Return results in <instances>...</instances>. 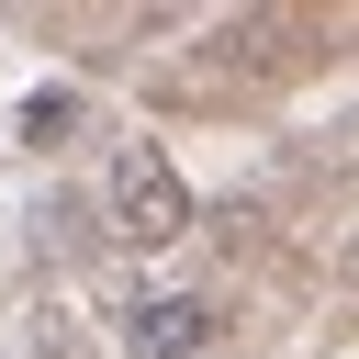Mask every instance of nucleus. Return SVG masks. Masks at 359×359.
Returning a JSON list of instances; mask_svg holds the SVG:
<instances>
[{
	"instance_id": "3",
	"label": "nucleus",
	"mask_w": 359,
	"mask_h": 359,
	"mask_svg": "<svg viewBox=\"0 0 359 359\" xmlns=\"http://www.w3.org/2000/svg\"><path fill=\"white\" fill-rule=\"evenodd\" d=\"M79 112H90V101H79L67 79H45V90H22V112H11V123H22V146H67V135H79Z\"/></svg>"
},
{
	"instance_id": "4",
	"label": "nucleus",
	"mask_w": 359,
	"mask_h": 359,
	"mask_svg": "<svg viewBox=\"0 0 359 359\" xmlns=\"http://www.w3.org/2000/svg\"><path fill=\"white\" fill-rule=\"evenodd\" d=\"M34 348H45V359H90V337H79L67 303H34Z\"/></svg>"
},
{
	"instance_id": "1",
	"label": "nucleus",
	"mask_w": 359,
	"mask_h": 359,
	"mask_svg": "<svg viewBox=\"0 0 359 359\" xmlns=\"http://www.w3.org/2000/svg\"><path fill=\"white\" fill-rule=\"evenodd\" d=\"M101 213H112V236L123 247H180L191 236V180L168 168V146H112V168H101Z\"/></svg>"
},
{
	"instance_id": "2",
	"label": "nucleus",
	"mask_w": 359,
	"mask_h": 359,
	"mask_svg": "<svg viewBox=\"0 0 359 359\" xmlns=\"http://www.w3.org/2000/svg\"><path fill=\"white\" fill-rule=\"evenodd\" d=\"M213 348V303L202 292H146L123 314V359H202Z\"/></svg>"
}]
</instances>
